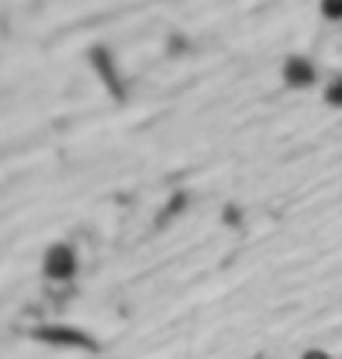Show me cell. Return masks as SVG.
<instances>
[{
    "label": "cell",
    "instance_id": "obj_1",
    "mask_svg": "<svg viewBox=\"0 0 342 359\" xmlns=\"http://www.w3.org/2000/svg\"><path fill=\"white\" fill-rule=\"evenodd\" d=\"M45 273L54 276V279H69L74 273V252L72 247H54L45 255Z\"/></svg>",
    "mask_w": 342,
    "mask_h": 359
},
{
    "label": "cell",
    "instance_id": "obj_2",
    "mask_svg": "<svg viewBox=\"0 0 342 359\" xmlns=\"http://www.w3.org/2000/svg\"><path fill=\"white\" fill-rule=\"evenodd\" d=\"M283 78L289 86H310L315 81V69L310 60L292 57V60H286V66H283Z\"/></svg>",
    "mask_w": 342,
    "mask_h": 359
},
{
    "label": "cell",
    "instance_id": "obj_3",
    "mask_svg": "<svg viewBox=\"0 0 342 359\" xmlns=\"http://www.w3.org/2000/svg\"><path fill=\"white\" fill-rule=\"evenodd\" d=\"M324 101H327V104H334V107H342V78H336V81L327 83Z\"/></svg>",
    "mask_w": 342,
    "mask_h": 359
},
{
    "label": "cell",
    "instance_id": "obj_4",
    "mask_svg": "<svg viewBox=\"0 0 342 359\" xmlns=\"http://www.w3.org/2000/svg\"><path fill=\"white\" fill-rule=\"evenodd\" d=\"M319 9H322V15H324V18L342 21V0H322Z\"/></svg>",
    "mask_w": 342,
    "mask_h": 359
}]
</instances>
